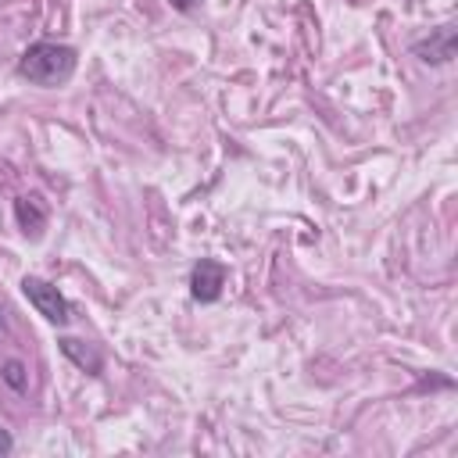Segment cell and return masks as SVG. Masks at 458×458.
Here are the masks:
<instances>
[{
    "label": "cell",
    "instance_id": "cell-8",
    "mask_svg": "<svg viewBox=\"0 0 458 458\" xmlns=\"http://www.w3.org/2000/svg\"><path fill=\"white\" fill-rule=\"evenodd\" d=\"M11 447H14L11 433H7V429H0V458H4V454H11Z\"/></svg>",
    "mask_w": 458,
    "mask_h": 458
},
{
    "label": "cell",
    "instance_id": "cell-10",
    "mask_svg": "<svg viewBox=\"0 0 458 458\" xmlns=\"http://www.w3.org/2000/svg\"><path fill=\"white\" fill-rule=\"evenodd\" d=\"M0 329H4V304H0Z\"/></svg>",
    "mask_w": 458,
    "mask_h": 458
},
{
    "label": "cell",
    "instance_id": "cell-4",
    "mask_svg": "<svg viewBox=\"0 0 458 458\" xmlns=\"http://www.w3.org/2000/svg\"><path fill=\"white\" fill-rule=\"evenodd\" d=\"M411 50H415L422 61L444 64V61H451V57H454V29H451V25H440L426 43H415Z\"/></svg>",
    "mask_w": 458,
    "mask_h": 458
},
{
    "label": "cell",
    "instance_id": "cell-5",
    "mask_svg": "<svg viewBox=\"0 0 458 458\" xmlns=\"http://www.w3.org/2000/svg\"><path fill=\"white\" fill-rule=\"evenodd\" d=\"M14 215H18L21 233L32 236V240L47 229V208H43L39 197H18V200H14Z\"/></svg>",
    "mask_w": 458,
    "mask_h": 458
},
{
    "label": "cell",
    "instance_id": "cell-6",
    "mask_svg": "<svg viewBox=\"0 0 458 458\" xmlns=\"http://www.w3.org/2000/svg\"><path fill=\"white\" fill-rule=\"evenodd\" d=\"M61 351H64V354H68L82 372H89V376H97V372H100V354H97L93 347H86L82 340L64 336V340H61Z\"/></svg>",
    "mask_w": 458,
    "mask_h": 458
},
{
    "label": "cell",
    "instance_id": "cell-7",
    "mask_svg": "<svg viewBox=\"0 0 458 458\" xmlns=\"http://www.w3.org/2000/svg\"><path fill=\"white\" fill-rule=\"evenodd\" d=\"M0 376H4V383L14 390V394H21L25 390V365L21 361H4V369H0Z\"/></svg>",
    "mask_w": 458,
    "mask_h": 458
},
{
    "label": "cell",
    "instance_id": "cell-2",
    "mask_svg": "<svg viewBox=\"0 0 458 458\" xmlns=\"http://www.w3.org/2000/svg\"><path fill=\"white\" fill-rule=\"evenodd\" d=\"M21 293L29 297V304H32L47 322H54V326H64V322H68V301L61 297V290H57L54 283H47V279H39V276H25V279H21Z\"/></svg>",
    "mask_w": 458,
    "mask_h": 458
},
{
    "label": "cell",
    "instance_id": "cell-3",
    "mask_svg": "<svg viewBox=\"0 0 458 458\" xmlns=\"http://www.w3.org/2000/svg\"><path fill=\"white\" fill-rule=\"evenodd\" d=\"M222 286H225V265L215 261V258H200V261L193 265V272H190V293H193L197 301L211 304V301H218Z\"/></svg>",
    "mask_w": 458,
    "mask_h": 458
},
{
    "label": "cell",
    "instance_id": "cell-1",
    "mask_svg": "<svg viewBox=\"0 0 458 458\" xmlns=\"http://www.w3.org/2000/svg\"><path fill=\"white\" fill-rule=\"evenodd\" d=\"M72 72L75 50L64 43H32L18 61V75H25L36 86H61L72 79Z\"/></svg>",
    "mask_w": 458,
    "mask_h": 458
},
{
    "label": "cell",
    "instance_id": "cell-9",
    "mask_svg": "<svg viewBox=\"0 0 458 458\" xmlns=\"http://www.w3.org/2000/svg\"><path fill=\"white\" fill-rule=\"evenodd\" d=\"M172 7L175 11H190V7H197V0H172Z\"/></svg>",
    "mask_w": 458,
    "mask_h": 458
}]
</instances>
